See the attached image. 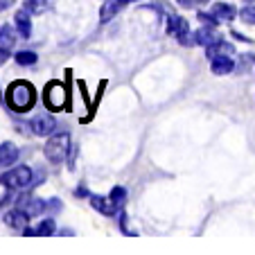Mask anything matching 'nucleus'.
<instances>
[{"instance_id": "8", "label": "nucleus", "mask_w": 255, "mask_h": 255, "mask_svg": "<svg viewBox=\"0 0 255 255\" xmlns=\"http://www.w3.org/2000/svg\"><path fill=\"white\" fill-rule=\"evenodd\" d=\"M129 2L131 0H106L104 5H102V9H100V20L102 23H109V20L116 18Z\"/></svg>"}, {"instance_id": "6", "label": "nucleus", "mask_w": 255, "mask_h": 255, "mask_svg": "<svg viewBox=\"0 0 255 255\" xmlns=\"http://www.w3.org/2000/svg\"><path fill=\"white\" fill-rule=\"evenodd\" d=\"M16 208L23 210L25 215L32 219V217L43 215V212L48 210V203H45L43 199H36V197H20L18 201H16Z\"/></svg>"}, {"instance_id": "19", "label": "nucleus", "mask_w": 255, "mask_h": 255, "mask_svg": "<svg viewBox=\"0 0 255 255\" xmlns=\"http://www.w3.org/2000/svg\"><path fill=\"white\" fill-rule=\"evenodd\" d=\"M23 7L29 14H45V11L52 7V0H25Z\"/></svg>"}, {"instance_id": "30", "label": "nucleus", "mask_w": 255, "mask_h": 255, "mask_svg": "<svg viewBox=\"0 0 255 255\" xmlns=\"http://www.w3.org/2000/svg\"><path fill=\"white\" fill-rule=\"evenodd\" d=\"M246 2H249V5H251V2H255V0H246Z\"/></svg>"}, {"instance_id": "18", "label": "nucleus", "mask_w": 255, "mask_h": 255, "mask_svg": "<svg viewBox=\"0 0 255 255\" xmlns=\"http://www.w3.org/2000/svg\"><path fill=\"white\" fill-rule=\"evenodd\" d=\"M16 29L11 27V25H2L0 27V48H5V50H9L11 45L16 43Z\"/></svg>"}, {"instance_id": "20", "label": "nucleus", "mask_w": 255, "mask_h": 255, "mask_svg": "<svg viewBox=\"0 0 255 255\" xmlns=\"http://www.w3.org/2000/svg\"><path fill=\"white\" fill-rule=\"evenodd\" d=\"M14 59H16V63H18V66H34V63L39 61V54L29 52V50H23V52L14 54Z\"/></svg>"}, {"instance_id": "12", "label": "nucleus", "mask_w": 255, "mask_h": 255, "mask_svg": "<svg viewBox=\"0 0 255 255\" xmlns=\"http://www.w3.org/2000/svg\"><path fill=\"white\" fill-rule=\"evenodd\" d=\"M5 224L9 228H14V231H23L25 226H27V222H29V217L25 215L23 210H18V208H14V210H9V212H5Z\"/></svg>"}, {"instance_id": "14", "label": "nucleus", "mask_w": 255, "mask_h": 255, "mask_svg": "<svg viewBox=\"0 0 255 255\" xmlns=\"http://www.w3.org/2000/svg\"><path fill=\"white\" fill-rule=\"evenodd\" d=\"M57 231V224H54V219L52 217H48V219H43V222H39L36 226H25L23 228V233L27 237H32V235H52V233Z\"/></svg>"}, {"instance_id": "29", "label": "nucleus", "mask_w": 255, "mask_h": 255, "mask_svg": "<svg viewBox=\"0 0 255 255\" xmlns=\"http://www.w3.org/2000/svg\"><path fill=\"white\" fill-rule=\"evenodd\" d=\"M75 194H77V197H86V188H77V192H75Z\"/></svg>"}, {"instance_id": "15", "label": "nucleus", "mask_w": 255, "mask_h": 255, "mask_svg": "<svg viewBox=\"0 0 255 255\" xmlns=\"http://www.w3.org/2000/svg\"><path fill=\"white\" fill-rule=\"evenodd\" d=\"M231 54H235V50H233V45L226 43L224 39H219L217 43H212V45L206 48V57L210 59V61L217 59V57H231Z\"/></svg>"}, {"instance_id": "28", "label": "nucleus", "mask_w": 255, "mask_h": 255, "mask_svg": "<svg viewBox=\"0 0 255 255\" xmlns=\"http://www.w3.org/2000/svg\"><path fill=\"white\" fill-rule=\"evenodd\" d=\"M14 5V0H0V11H5V9H9V7Z\"/></svg>"}, {"instance_id": "26", "label": "nucleus", "mask_w": 255, "mask_h": 255, "mask_svg": "<svg viewBox=\"0 0 255 255\" xmlns=\"http://www.w3.org/2000/svg\"><path fill=\"white\" fill-rule=\"evenodd\" d=\"M9 50H5V48H0V66H5L7 61H9Z\"/></svg>"}, {"instance_id": "5", "label": "nucleus", "mask_w": 255, "mask_h": 255, "mask_svg": "<svg viewBox=\"0 0 255 255\" xmlns=\"http://www.w3.org/2000/svg\"><path fill=\"white\" fill-rule=\"evenodd\" d=\"M167 32L172 34V36H176V41L181 45H194L197 43L194 39H190V36H194V34L190 32V25L183 16H169L167 18Z\"/></svg>"}, {"instance_id": "13", "label": "nucleus", "mask_w": 255, "mask_h": 255, "mask_svg": "<svg viewBox=\"0 0 255 255\" xmlns=\"http://www.w3.org/2000/svg\"><path fill=\"white\" fill-rule=\"evenodd\" d=\"M18 160V147L14 142L0 144V167H11Z\"/></svg>"}, {"instance_id": "7", "label": "nucleus", "mask_w": 255, "mask_h": 255, "mask_svg": "<svg viewBox=\"0 0 255 255\" xmlns=\"http://www.w3.org/2000/svg\"><path fill=\"white\" fill-rule=\"evenodd\" d=\"M219 39H222V34L217 32L215 25H201V27L194 32V41H197L199 45H203V48H208V45L217 43Z\"/></svg>"}, {"instance_id": "25", "label": "nucleus", "mask_w": 255, "mask_h": 255, "mask_svg": "<svg viewBox=\"0 0 255 255\" xmlns=\"http://www.w3.org/2000/svg\"><path fill=\"white\" fill-rule=\"evenodd\" d=\"M48 210L50 212H59L61 210V201H59V199H52V201L48 203Z\"/></svg>"}, {"instance_id": "23", "label": "nucleus", "mask_w": 255, "mask_h": 255, "mask_svg": "<svg viewBox=\"0 0 255 255\" xmlns=\"http://www.w3.org/2000/svg\"><path fill=\"white\" fill-rule=\"evenodd\" d=\"M199 23H203V25H219V20L215 18L212 14H206V11H199Z\"/></svg>"}, {"instance_id": "17", "label": "nucleus", "mask_w": 255, "mask_h": 255, "mask_svg": "<svg viewBox=\"0 0 255 255\" xmlns=\"http://www.w3.org/2000/svg\"><path fill=\"white\" fill-rule=\"evenodd\" d=\"M233 68H235V61H233L231 57L212 59V72H215V75H228V72H233Z\"/></svg>"}, {"instance_id": "3", "label": "nucleus", "mask_w": 255, "mask_h": 255, "mask_svg": "<svg viewBox=\"0 0 255 255\" xmlns=\"http://www.w3.org/2000/svg\"><path fill=\"white\" fill-rule=\"evenodd\" d=\"M0 183L7 190H25L34 183V172L27 165H16V167H11L9 172L0 176Z\"/></svg>"}, {"instance_id": "24", "label": "nucleus", "mask_w": 255, "mask_h": 255, "mask_svg": "<svg viewBox=\"0 0 255 255\" xmlns=\"http://www.w3.org/2000/svg\"><path fill=\"white\" fill-rule=\"evenodd\" d=\"M75 158H77V147L72 144L70 151H68V167L70 169H75Z\"/></svg>"}, {"instance_id": "21", "label": "nucleus", "mask_w": 255, "mask_h": 255, "mask_svg": "<svg viewBox=\"0 0 255 255\" xmlns=\"http://www.w3.org/2000/svg\"><path fill=\"white\" fill-rule=\"evenodd\" d=\"M109 197H111V201L116 203L118 208H122V206H125V201H127V190L118 185V188L111 190V194H109Z\"/></svg>"}, {"instance_id": "1", "label": "nucleus", "mask_w": 255, "mask_h": 255, "mask_svg": "<svg viewBox=\"0 0 255 255\" xmlns=\"http://www.w3.org/2000/svg\"><path fill=\"white\" fill-rule=\"evenodd\" d=\"M34 102H36V91H34L32 84L14 82L9 88H7V104H9L11 111L25 113L34 106Z\"/></svg>"}, {"instance_id": "16", "label": "nucleus", "mask_w": 255, "mask_h": 255, "mask_svg": "<svg viewBox=\"0 0 255 255\" xmlns=\"http://www.w3.org/2000/svg\"><path fill=\"white\" fill-rule=\"evenodd\" d=\"M212 16H215L219 23L222 20H233L237 16V9L233 5H226V2H217V5H212V11H210Z\"/></svg>"}, {"instance_id": "27", "label": "nucleus", "mask_w": 255, "mask_h": 255, "mask_svg": "<svg viewBox=\"0 0 255 255\" xmlns=\"http://www.w3.org/2000/svg\"><path fill=\"white\" fill-rule=\"evenodd\" d=\"M233 36H235V39L237 41H244V43H251V39H249V36H244V34H240V32H237V29H233Z\"/></svg>"}, {"instance_id": "10", "label": "nucleus", "mask_w": 255, "mask_h": 255, "mask_svg": "<svg viewBox=\"0 0 255 255\" xmlns=\"http://www.w3.org/2000/svg\"><path fill=\"white\" fill-rule=\"evenodd\" d=\"M88 201H91V206L95 208L97 212H102V215H116L118 210H120V208L116 206V203L111 201V197H102V194H91V197H88Z\"/></svg>"}, {"instance_id": "22", "label": "nucleus", "mask_w": 255, "mask_h": 255, "mask_svg": "<svg viewBox=\"0 0 255 255\" xmlns=\"http://www.w3.org/2000/svg\"><path fill=\"white\" fill-rule=\"evenodd\" d=\"M240 20H244V23H249V25H255V2H251L249 7L240 9Z\"/></svg>"}, {"instance_id": "9", "label": "nucleus", "mask_w": 255, "mask_h": 255, "mask_svg": "<svg viewBox=\"0 0 255 255\" xmlns=\"http://www.w3.org/2000/svg\"><path fill=\"white\" fill-rule=\"evenodd\" d=\"M29 127H32L34 135H50L54 129H57V122H54L52 116H36L32 122H29Z\"/></svg>"}, {"instance_id": "2", "label": "nucleus", "mask_w": 255, "mask_h": 255, "mask_svg": "<svg viewBox=\"0 0 255 255\" xmlns=\"http://www.w3.org/2000/svg\"><path fill=\"white\" fill-rule=\"evenodd\" d=\"M70 147H72L70 133H66V131H63V133L50 135V140L45 142V147H43V154H45V158H48L50 163L59 165V163H63V160L68 158Z\"/></svg>"}, {"instance_id": "4", "label": "nucleus", "mask_w": 255, "mask_h": 255, "mask_svg": "<svg viewBox=\"0 0 255 255\" xmlns=\"http://www.w3.org/2000/svg\"><path fill=\"white\" fill-rule=\"evenodd\" d=\"M43 102H45V106H48L50 111H61L63 106H66V102H68L66 86L59 84V82H50L48 86H45Z\"/></svg>"}, {"instance_id": "11", "label": "nucleus", "mask_w": 255, "mask_h": 255, "mask_svg": "<svg viewBox=\"0 0 255 255\" xmlns=\"http://www.w3.org/2000/svg\"><path fill=\"white\" fill-rule=\"evenodd\" d=\"M14 23H16V32L20 34V39H29L32 36V18H29V11L25 7L16 11Z\"/></svg>"}]
</instances>
